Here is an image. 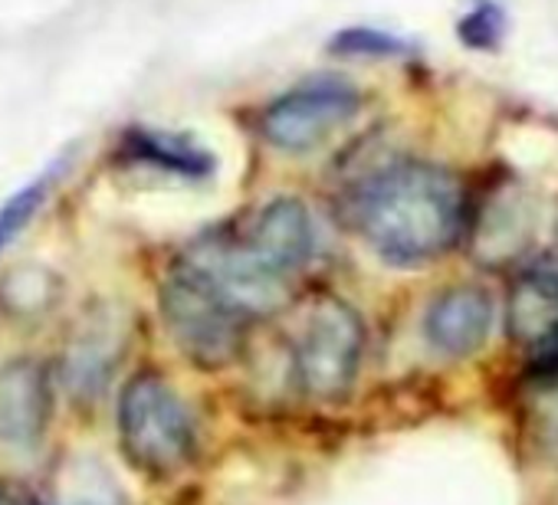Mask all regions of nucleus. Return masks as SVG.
<instances>
[{"instance_id": "nucleus-8", "label": "nucleus", "mask_w": 558, "mask_h": 505, "mask_svg": "<svg viewBox=\"0 0 558 505\" xmlns=\"http://www.w3.org/2000/svg\"><path fill=\"white\" fill-rule=\"evenodd\" d=\"M243 246L266 273L279 280L303 270L316 246V230L306 204L300 197H272L269 204H263Z\"/></svg>"}, {"instance_id": "nucleus-4", "label": "nucleus", "mask_w": 558, "mask_h": 505, "mask_svg": "<svg viewBox=\"0 0 558 505\" xmlns=\"http://www.w3.org/2000/svg\"><path fill=\"white\" fill-rule=\"evenodd\" d=\"M365 348V325L342 299H319L296 342V378L316 401H339L355 384Z\"/></svg>"}, {"instance_id": "nucleus-11", "label": "nucleus", "mask_w": 558, "mask_h": 505, "mask_svg": "<svg viewBox=\"0 0 558 505\" xmlns=\"http://www.w3.org/2000/svg\"><path fill=\"white\" fill-rule=\"evenodd\" d=\"M122 158L181 181H207L217 171V158L201 141L165 128H132L122 141Z\"/></svg>"}, {"instance_id": "nucleus-3", "label": "nucleus", "mask_w": 558, "mask_h": 505, "mask_svg": "<svg viewBox=\"0 0 558 505\" xmlns=\"http://www.w3.org/2000/svg\"><path fill=\"white\" fill-rule=\"evenodd\" d=\"M161 319L181 355L204 371L227 368L243 348L246 319L181 263L161 286Z\"/></svg>"}, {"instance_id": "nucleus-9", "label": "nucleus", "mask_w": 558, "mask_h": 505, "mask_svg": "<svg viewBox=\"0 0 558 505\" xmlns=\"http://www.w3.org/2000/svg\"><path fill=\"white\" fill-rule=\"evenodd\" d=\"M512 338L525 348L542 378L558 374V273L535 270L519 276L509 299Z\"/></svg>"}, {"instance_id": "nucleus-6", "label": "nucleus", "mask_w": 558, "mask_h": 505, "mask_svg": "<svg viewBox=\"0 0 558 505\" xmlns=\"http://www.w3.org/2000/svg\"><path fill=\"white\" fill-rule=\"evenodd\" d=\"M362 109V93L345 79H310L283 93L263 112V135L290 155L313 151L336 128L352 122Z\"/></svg>"}, {"instance_id": "nucleus-5", "label": "nucleus", "mask_w": 558, "mask_h": 505, "mask_svg": "<svg viewBox=\"0 0 558 505\" xmlns=\"http://www.w3.org/2000/svg\"><path fill=\"white\" fill-rule=\"evenodd\" d=\"M181 267L197 273L217 296H223L246 322L259 316H272L287 303V280L266 273L243 239L210 233L191 243L181 257Z\"/></svg>"}, {"instance_id": "nucleus-1", "label": "nucleus", "mask_w": 558, "mask_h": 505, "mask_svg": "<svg viewBox=\"0 0 558 505\" xmlns=\"http://www.w3.org/2000/svg\"><path fill=\"white\" fill-rule=\"evenodd\" d=\"M355 230L391 267H424L457 243L463 190L453 174L401 161L372 174L352 200Z\"/></svg>"}, {"instance_id": "nucleus-16", "label": "nucleus", "mask_w": 558, "mask_h": 505, "mask_svg": "<svg viewBox=\"0 0 558 505\" xmlns=\"http://www.w3.org/2000/svg\"><path fill=\"white\" fill-rule=\"evenodd\" d=\"M529 420H532V440L538 453L551 466H558V374L542 378V391L535 394L529 407Z\"/></svg>"}, {"instance_id": "nucleus-14", "label": "nucleus", "mask_w": 558, "mask_h": 505, "mask_svg": "<svg viewBox=\"0 0 558 505\" xmlns=\"http://www.w3.org/2000/svg\"><path fill=\"white\" fill-rule=\"evenodd\" d=\"M457 37L470 50H496L506 37V11L496 0H476V4L460 17Z\"/></svg>"}, {"instance_id": "nucleus-13", "label": "nucleus", "mask_w": 558, "mask_h": 505, "mask_svg": "<svg viewBox=\"0 0 558 505\" xmlns=\"http://www.w3.org/2000/svg\"><path fill=\"white\" fill-rule=\"evenodd\" d=\"M50 184H53V171H44L40 177H34L31 184H24L17 194L4 200V207H0V253H4L24 233V226L40 213V207L47 204Z\"/></svg>"}, {"instance_id": "nucleus-10", "label": "nucleus", "mask_w": 558, "mask_h": 505, "mask_svg": "<svg viewBox=\"0 0 558 505\" xmlns=\"http://www.w3.org/2000/svg\"><path fill=\"white\" fill-rule=\"evenodd\" d=\"M493 329V299L480 286H453L440 293L424 319L427 342L450 355L463 358L473 355Z\"/></svg>"}, {"instance_id": "nucleus-2", "label": "nucleus", "mask_w": 558, "mask_h": 505, "mask_svg": "<svg viewBox=\"0 0 558 505\" xmlns=\"http://www.w3.org/2000/svg\"><path fill=\"white\" fill-rule=\"evenodd\" d=\"M119 436L125 456L155 476L181 469L197 446V427L184 397L155 371H142L122 387Z\"/></svg>"}, {"instance_id": "nucleus-7", "label": "nucleus", "mask_w": 558, "mask_h": 505, "mask_svg": "<svg viewBox=\"0 0 558 505\" xmlns=\"http://www.w3.org/2000/svg\"><path fill=\"white\" fill-rule=\"evenodd\" d=\"M53 420V381L47 365L14 358L0 368V443L37 449Z\"/></svg>"}, {"instance_id": "nucleus-12", "label": "nucleus", "mask_w": 558, "mask_h": 505, "mask_svg": "<svg viewBox=\"0 0 558 505\" xmlns=\"http://www.w3.org/2000/svg\"><path fill=\"white\" fill-rule=\"evenodd\" d=\"M57 505H125V495L96 459H73L57 479Z\"/></svg>"}, {"instance_id": "nucleus-15", "label": "nucleus", "mask_w": 558, "mask_h": 505, "mask_svg": "<svg viewBox=\"0 0 558 505\" xmlns=\"http://www.w3.org/2000/svg\"><path fill=\"white\" fill-rule=\"evenodd\" d=\"M329 50L336 57H375V60H385V57H408L411 53V44L395 37V34H385V30H372V27H349L342 34L332 37Z\"/></svg>"}]
</instances>
